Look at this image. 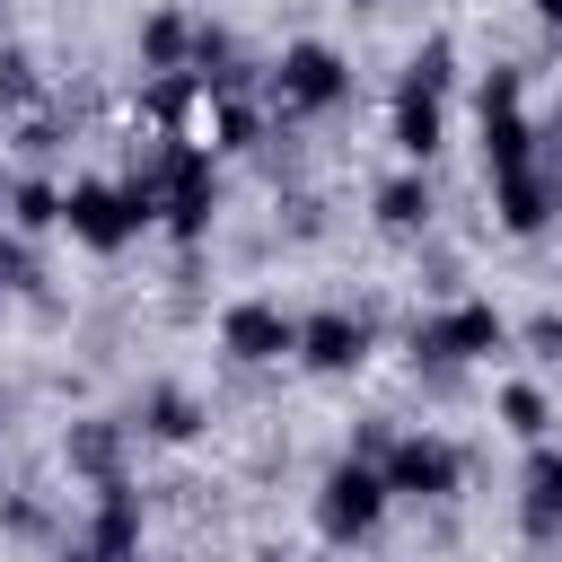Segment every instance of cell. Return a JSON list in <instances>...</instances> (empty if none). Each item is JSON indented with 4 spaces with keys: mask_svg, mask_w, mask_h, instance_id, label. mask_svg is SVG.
I'll return each mask as SVG.
<instances>
[{
    "mask_svg": "<svg viewBox=\"0 0 562 562\" xmlns=\"http://www.w3.org/2000/svg\"><path fill=\"white\" fill-rule=\"evenodd\" d=\"M140 167H149V184H158V228H167L176 246H202L211 220H220V149H202V140H184V132H158V140L140 149Z\"/></svg>",
    "mask_w": 562,
    "mask_h": 562,
    "instance_id": "cell-1",
    "label": "cell"
},
{
    "mask_svg": "<svg viewBox=\"0 0 562 562\" xmlns=\"http://www.w3.org/2000/svg\"><path fill=\"white\" fill-rule=\"evenodd\" d=\"M492 351H509V316L492 299H448V307L413 316V369H474Z\"/></svg>",
    "mask_w": 562,
    "mask_h": 562,
    "instance_id": "cell-2",
    "label": "cell"
},
{
    "mask_svg": "<svg viewBox=\"0 0 562 562\" xmlns=\"http://www.w3.org/2000/svg\"><path fill=\"white\" fill-rule=\"evenodd\" d=\"M386 474H378V457H334L325 474H316V536L325 544H360V536H378V518H386Z\"/></svg>",
    "mask_w": 562,
    "mask_h": 562,
    "instance_id": "cell-3",
    "label": "cell"
},
{
    "mask_svg": "<svg viewBox=\"0 0 562 562\" xmlns=\"http://www.w3.org/2000/svg\"><path fill=\"white\" fill-rule=\"evenodd\" d=\"M378 474H386L395 501H457V483H465V448L439 439V430H395V439L378 448Z\"/></svg>",
    "mask_w": 562,
    "mask_h": 562,
    "instance_id": "cell-4",
    "label": "cell"
},
{
    "mask_svg": "<svg viewBox=\"0 0 562 562\" xmlns=\"http://www.w3.org/2000/svg\"><path fill=\"white\" fill-rule=\"evenodd\" d=\"M272 105L281 114H334V105H351V61L334 44H316V35H299L272 61Z\"/></svg>",
    "mask_w": 562,
    "mask_h": 562,
    "instance_id": "cell-5",
    "label": "cell"
},
{
    "mask_svg": "<svg viewBox=\"0 0 562 562\" xmlns=\"http://www.w3.org/2000/svg\"><path fill=\"white\" fill-rule=\"evenodd\" d=\"M61 228L88 246V255H123L149 220L132 211V193H123V176H79V184H61Z\"/></svg>",
    "mask_w": 562,
    "mask_h": 562,
    "instance_id": "cell-6",
    "label": "cell"
},
{
    "mask_svg": "<svg viewBox=\"0 0 562 562\" xmlns=\"http://www.w3.org/2000/svg\"><path fill=\"white\" fill-rule=\"evenodd\" d=\"M220 351H228L237 369H272V360L299 351V316H290L281 299H228V307H220Z\"/></svg>",
    "mask_w": 562,
    "mask_h": 562,
    "instance_id": "cell-7",
    "label": "cell"
},
{
    "mask_svg": "<svg viewBox=\"0 0 562 562\" xmlns=\"http://www.w3.org/2000/svg\"><path fill=\"white\" fill-rule=\"evenodd\" d=\"M369 342H378V325L360 316V307H316V316H299V369H316V378H351V369H369Z\"/></svg>",
    "mask_w": 562,
    "mask_h": 562,
    "instance_id": "cell-8",
    "label": "cell"
},
{
    "mask_svg": "<svg viewBox=\"0 0 562 562\" xmlns=\"http://www.w3.org/2000/svg\"><path fill=\"white\" fill-rule=\"evenodd\" d=\"M61 465H70L88 492L132 483V413H79V422L61 430Z\"/></svg>",
    "mask_w": 562,
    "mask_h": 562,
    "instance_id": "cell-9",
    "label": "cell"
},
{
    "mask_svg": "<svg viewBox=\"0 0 562 562\" xmlns=\"http://www.w3.org/2000/svg\"><path fill=\"white\" fill-rule=\"evenodd\" d=\"M492 220L509 228V237H544L553 220H562V176L536 158V167H501L492 176Z\"/></svg>",
    "mask_w": 562,
    "mask_h": 562,
    "instance_id": "cell-10",
    "label": "cell"
},
{
    "mask_svg": "<svg viewBox=\"0 0 562 562\" xmlns=\"http://www.w3.org/2000/svg\"><path fill=\"white\" fill-rule=\"evenodd\" d=\"M518 527L536 544L562 536V448L553 439H527V465H518Z\"/></svg>",
    "mask_w": 562,
    "mask_h": 562,
    "instance_id": "cell-11",
    "label": "cell"
},
{
    "mask_svg": "<svg viewBox=\"0 0 562 562\" xmlns=\"http://www.w3.org/2000/svg\"><path fill=\"white\" fill-rule=\"evenodd\" d=\"M202 395L193 386H176V378H149L140 386V404H132V430L140 439H158V448H184V439H202Z\"/></svg>",
    "mask_w": 562,
    "mask_h": 562,
    "instance_id": "cell-12",
    "label": "cell"
},
{
    "mask_svg": "<svg viewBox=\"0 0 562 562\" xmlns=\"http://www.w3.org/2000/svg\"><path fill=\"white\" fill-rule=\"evenodd\" d=\"M386 140L404 149V167H430L448 149V97H413L395 88V114H386Z\"/></svg>",
    "mask_w": 562,
    "mask_h": 562,
    "instance_id": "cell-13",
    "label": "cell"
},
{
    "mask_svg": "<svg viewBox=\"0 0 562 562\" xmlns=\"http://www.w3.org/2000/svg\"><path fill=\"white\" fill-rule=\"evenodd\" d=\"M369 220H378L386 237H430V220H439V193H430V176H422V167L386 176V184L369 193Z\"/></svg>",
    "mask_w": 562,
    "mask_h": 562,
    "instance_id": "cell-14",
    "label": "cell"
},
{
    "mask_svg": "<svg viewBox=\"0 0 562 562\" xmlns=\"http://www.w3.org/2000/svg\"><path fill=\"white\" fill-rule=\"evenodd\" d=\"M88 553H97V562H140V492H132V483H105V492H97Z\"/></svg>",
    "mask_w": 562,
    "mask_h": 562,
    "instance_id": "cell-15",
    "label": "cell"
},
{
    "mask_svg": "<svg viewBox=\"0 0 562 562\" xmlns=\"http://www.w3.org/2000/svg\"><path fill=\"white\" fill-rule=\"evenodd\" d=\"M263 132H272V114L255 105V97H211V149L220 158H246V149H263Z\"/></svg>",
    "mask_w": 562,
    "mask_h": 562,
    "instance_id": "cell-16",
    "label": "cell"
},
{
    "mask_svg": "<svg viewBox=\"0 0 562 562\" xmlns=\"http://www.w3.org/2000/svg\"><path fill=\"white\" fill-rule=\"evenodd\" d=\"M483 123V167L501 176V167H536V123H527V105H492V114H474Z\"/></svg>",
    "mask_w": 562,
    "mask_h": 562,
    "instance_id": "cell-17",
    "label": "cell"
},
{
    "mask_svg": "<svg viewBox=\"0 0 562 562\" xmlns=\"http://www.w3.org/2000/svg\"><path fill=\"white\" fill-rule=\"evenodd\" d=\"M132 44H140V70H184L193 61V18L184 9H149Z\"/></svg>",
    "mask_w": 562,
    "mask_h": 562,
    "instance_id": "cell-18",
    "label": "cell"
},
{
    "mask_svg": "<svg viewBox=\"0 0 562 562\" xmlns=\"http://www.w3.org/2000/svg\"><path fill=\"white\" fill-rule=\"evenodd\" d=\"M9 228L18 237H44V228H61V184L53 176H9Z\"/></svg>",
    "mask_w": 562,
    "mask_h": 562,
    "instance_id": "cell-19",
    "label": "cell"
},
{
    "mask_svg": "<svg viewBox=\"0 0 562 562\" xmlns=\"http://www.w3.org/2000/svg\"><path fill=\"white\" fill-rule=\"evenodd\" d=\"M395 88H413V97H448L457 88V44L448 35H422L413 53H404V79Z\"/></svg>",
    "mask_w": 562,
    "mask_h": 562,
    "instance_id": "cell-20",
    "label": "cell"
},
{
    "mask_svg": "<svg viewBox=\"0 0 562 562\" xmlns=\"http://www.w3.org/2000/svg\"><path fill=\"white\" fill-rule=\"evenodd\" d=\"M492 413H501V430H509V439H544V422H553V404H544V386H536V378H509V386L492 395Z\"/></svg>",
    "mask_w": 562,
    "mask_h": 562,
    "instance_id": "cell-21",
    "label": "cell"
},
{
    "mask_svg": "<svg viewBox=\"0 0 562 562\" xmlns=\"http://www.w3.org/2000/svg\"><path fill=\"white\" fill-rule=\"evenodd\" d=\"M44 105V70L26 44H0V114H35Z\"/></svg>",
    "mask_w": 562,
    "mask_h": 562,
    "instance_id": "cell-22",
    "label": "cell"
},
{
    "mask_svg": "<svg viewBox=\"0 0 562 562\" xmlns=\"http://www.w3.org/2000/svg\"><path fill=\"white\" fill-rule=\"evenodd\" d=\"M193 97H202V79H193V70H149V123H158V132H184Z\"/></svg>",
    "mask_w": 562,
    "mask_h": 562,
    "instance_id": "cell-23",
    "label": "cell"
},
{
    "mask_svg": "<svg viewBox=\"0 0 562 562\" xmlns=\"http://www.w3.org/2000/svg\"><path fill=\"white\" fill-rule=\"evenodd\" d=\"M0 536L9 544H53V501L44 492H0Z\"/></svg>",
    "mask_w": 562,
    "mask_h": 562,
    "instance_id": "cell-24",
    "label": "cell"
},
{
    "mask_svg": "<svg viewBox=\"0 0 562 562\" xmlns=\"http://www.w3.org/2000/svg\"><path fill=\"white\" fill-rule=\"evenodd\" d=\"M0 299H44V255L18 228H0Z\"/></svg>",
    "mask_w": 562,
    "mask_h": 562,
    "instance_id": "cell-25",
    "label": "cell"
},
{
    "mask_svg": "<svg viewBox=\"0 0 562 562\" xmlns=\"http://www.w3.org/2000/svg\"><path fill=\"white\" fill-rule=\"evenodd\" d=\"M492 105H527V70H518V61H492V70L474 79V114H492Z\"/></svg>",
    "mask_w": 562,
    "mask_h": 562,
    "instance_id": "cell-26",
    "label": "cell"
},
{
    "mask_svg": "<svg viewBox=\"0 0 562 562\" xmlns=\"http://www.w3.org/2000/svg\"><path fill=\"white\" fill-rule=\"evenodd\" d=\"M509 342H527L536 360H562V316H553V307H536L527 325H509Z\"/></svg>",
    "mask_w": 562,
    "mask_h": 562,
    "instance_id": "cell-27",
    "label": "cell"
},
{
    "mask_svg": "<svg viewBox=\"0 0 562 562\" xmlns=\"http://www.w3.org/2000/svg\"><path fill=\"white\" fill-rule=\"evenodd\" d=\"M18 149H26V158H53V149H61V123H53V114H26V123H18Z\"/></svg>",
    "mask_w": 562,
    "mask_h": 562,
    "instance_id": "cell-28",
    "label": "cell"
},
{
    "mask_svg": "<svg viewBox=\"0 0 562 562\" xmlns=\"http://www.w3.org/2000/svg\"><path fill=\"white\" fill-rule=\"evenodd\" d=\"M536 158L562 176V114H553V123H536Z\"/></svg>",
    "mask_w": 562,
    "mask_h": 562,
    "instance_id": "cell-29",
    "label": "cell"
},
{
    "mask_svg": "<svg viewBox=\"0 0 562 562\" xmlns=\"http://www.w3.org/2000/svg\"><path fill=\"white\" fill-rule=\"evenodd\" d=\"M527 9H536V18H544V26L562 35V0H527Z\"/></svg>",
    "mask_w": 562,
    "mask_h": 562,
    "instance_id": "cell-30",
    "label": "cell"
},
{
    "mask_svg": "<svg viewBox=\"0 0 562 562\" xmlns=\"http://www.w3.org/2000/svg\"><path fill=\"white\" fill-rule=\"evenodd\" d=\"M53 562H97V553H88V544H61V553H53Z\"/></svg>",
    "mask_w": 562,
    "mask_h": 562,
    "instance_id": "cell-31",
    "label": "cell"
},
{
    "mask_svg": "<svg viewBox=\"0 0 562 562\" xmlns=\"http://www.w3.org/2000/svg\"><path fill=\"white\" fill-rule=\"evenodd\" d=\"M0 202H9V176H0Z\"/></svg>",
    "mask_w": 562,
    "mask_h": 562,
    "instance_id": "cell-32",
    "label": "cell"
}]
</instances>
